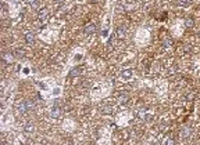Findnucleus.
<instances>
[{
	"mask_svg": "<svg viewBox=\"0 0 200 145\" xmlns=\"http://www.w3.org/2000/svg\"><path fill=\"white\" fill-rule=\"evenodd\" d=\"M32 106H35V102L33 101H31V100H28V101H18V102L15 104V109L18 111V113H27L28 111H29Z\"/></svg>",
	"mask_w": 200,
	"mask_h": 145,
	"instance_id": "1",
	"label": "nucleus"
},
{
	"mask_svg": "<svg viewBox=\"0 0 200 145\" xmlns=\"http://www.w3.org/2000/svg\"><path fill=\"white\" fill-rule=\"evenodd\" d=\"M38 19H39L42 24L47 21V19H49V10L45 9V7H43V9H40L39 12H38Z\"/></svg>",
	"mask_w": 200,
	"mask_h": 145,
	"instance_id": "2",
	"label": "nucleus"
},
{
	"mask_svg": "<svg viewBox=\"0 0 200 145\" xmlns=\"http://www.w3.org/2000/svg\"><path fill=\"white\" fill-rule=\"evenodd\" d=\"M191 137H192V129L191 127H188V126L183 127V129L181 130V138L183 140V141H188Z\"/></svg>",
	"mask_w": 200,
	"mask_h": 145,
	"instance_id": "3",
	"label": "nucleus"
},
{
	"mask_svg": "<svg viewBox=\"0 0 200 145\" xmlns=\"http://www.w3.org/2000/svg\"><path fill=\"white\" fill-rule=\"evenodd\" d=\"M49 115H50V118H52V119L60 118V115H61V108H60V106H53V108L50 109V112H49Z\"/></svg>",
	"mask_w": 200,
	"mask_h": 145,
	"instance_id": "4",
	"label": "nucleus"
},
{
	"mask_svg": "<svg viewBox=\"0 0 200 145\" xmlns=\"http://www.w3.org/2000/svg\"><path fill=\"white\" fill-rule=\"evenodd\" d=\"M127 36V28H124V26H120L118 29L115 30V37L117 39H124V37Z\"/></svg>",
	"mask_w": 200,
	"mask_h": 145,
	"instance_id": "5",
	"label": "nucleus"
},
{
	"mask_svg": "<svg viewBox=\"0 0 200 145\" xmlns=\"http://www.w3.org/2000/svg\"><path fill=\"white\" fill-rule=\"evenodd\" d=\"M83 30H85V35H93L94 32H96V25H94L93 22H89Z\"/></svg>",
	"mask_w": 200,
	"mask_h": 145,
	"instance_id": "6",
	"label": "nucleus"
},
{
	"mask_svg": "<svg viewBox=\"0 0 200 145\" xmlns=\"http://www.w3.org/2000/svg\"><path fill=\"white\" fill-rule=\"evenodd\" d=\"M35 131V126H33L32 122H27V123L24 124V133L25 134H31Z\"/></svg>",
	"mask_w": 200,
	"mask_h": 145,
	"instance_id": "7",
	"label": "nucleus"
},
{
	"mask_svg": "<svg viewBox=\"0 0 200 145\" xmlns=\"http://www.w3.org/2000/svg\"><path fill=\"white\" fill-rule=\"evenodd\" d=\"M132 75H133L132 69H127V71H122L120 76H121V79H124V80H128V79L132 78Z\"/></svg>",
	"mask_w": 200,
	"mask_h": 145,
	"instance_id": "8",
	"label": "nucleus"
},
{
	"mask_svg": "<svg viewBox=\"0 0 200 145\" xmlns=\"http://www.w3.org/2000/svg\"><path fill=\"white\" fill-rule=\"evenodd\" d=\"M33 39H35V36H33L32 32H28V33H25V42H27L28 44H32Z\"/></svg>",
	"mask_w": 200,
	"mask_h": 145,
	"instance_id": "9",
	"label": "nucleus"
},
{
	"mask_svg": "<svg viewBox=\"0 0 200 145\" xmlns=\"http://www.w3.org/2000/svg\"><path fill=\"white\" fill-rule=\"evenodd\" d=\"M192 2H193V0H178L176 4L181 7H186V6H189V4H192Z\"/></svg>",
	"mask_w": 200,
	"mask_h": 145,
	"instance_id": "10",
	"label": "nucleus"
},
{
	"mask_svg": "<svg viewBox=\"0 0 200 145\" xmlns=\"http://www.w3.org/2000/svg\"><path fill=\"white\" fill-rule=\"evenodd\" d=\"M128 101H129V97L127 95V94H124V95H121L118 98V102L122 104V105H125V104H128Z\"/></svg>",
	"mask_w": 200,
	"mask_h": 145,
	"instance_id": "11",
	"label": "nucleus"
},
{
	"mask_svg": "<svg viewBox=\"0 0 200 145\" xmlns=\"http://www.w3.org/2000/svg\"><path fill=\"white\" fill-rule=\"evenodd\" d=\"M27 3L29 4V7H32V9H38V6H39V0H27Z\"/></svg>",
	"mask_w": 200,
	"mask_h": 145,
	"instance_id": "12",
	"label": "nucleus"
},
{
	"mask_svg": "<svg viewBox=\"0 0 200 145\" xmlns=\"http://www.w3.org/2000/svg\"><path fill=\"white\" fill-rule=\"evenodd\" d=\"M171 43H172V40H171L170 37H167V39L163 40V46H164V47H170Z\"/></svg>",
	"mask_w": 200,
	"mask_h": 145,
	"instance_id": "13",
	"label": "nucleus"
},
{
	"mask_svg": "<svg viewBox=\"0 0 200 145\" xmlns=\"http://www.w3.org/2000/svg\"><path fill=\"white\" fill-rule=\"evenodd\" d=\"M79 72H81V71H79L78 68H75V69H72V71H71V72H70V75H68V76H70V78H74V76L79 75Z\"/></svg>",
	"mask_w": 200,
	"mask_h": 145,
	"instance_id": "14",
	"label": "nucleus"
},
{
	"mask_svg": "<svg viewBox=\"0 0 200 145\" xmlns=\"http://www.w3.org/2000/svg\"><path fill=\"white\" fill-rule=\"evenodd\" d=\"M163 142H164V144H175V141H174L172 138H165Z\"/></svg>",
	"mask_w": 200,
	"mask_h": 145,
	"instance_id": "15",
	"label": "nucleus"
},
{
	"mask_svg": "<svg viewBox=\"0 0 200 145\" xmlns=\"http://www.w3.org/2000/svg\"><path fill=\"white\" fill-rule=\"evenodd\" d=\"M185 25H186V26H192V25H193V19H186V21H185Z\"/></svg>",
	"mask_w": 200,
	"mask_h": 145,
	"instance_id": "16",
	"label": "nucleus"
},
{
	"mask_svg": "<svg viewBox=\"0 0 200 145\" xmlns=\"http://www.w3.org/2000/svg\"><path fill=\"white\" fill-rule=\"evenodd\" d=\"M17 54H18V57H22V55H24V50H21V48H18V50H17Z\"/></svg>",
	"mask_w": 200,
	"mask_h": 145,
	"instance_id": "17",
	"label": "nucleus"
},
{
	"mask_svg": "<svg viewBox=\"0 0 200 145\" xmlns=\"http://www.w3.org/2000/svg\"><path fill=\"white\" fill-rule=\"evenodd\" d=\"M91 2H93V3H96V2H99V0H91Z\"/></svg>",
	"mask_w": 200,
	"mask_h": 145,
	"instance_id": "18",
	"label": "nucleus"
}]
</instances>
